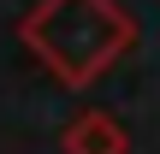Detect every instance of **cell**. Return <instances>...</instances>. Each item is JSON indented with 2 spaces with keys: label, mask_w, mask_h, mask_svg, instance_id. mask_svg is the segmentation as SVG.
I'll use <instances>...</instances> for the list:
<instances>
[{
  "label": "cell",
  "mask_w": 160,
  "mask_h": 154,
  "mask_svg": "<svg viewBox=\"0 0 160 154\" xmlns=\"http://www.w3.org/2000/svg\"><path fill=\"white\" fill-rule=\"evenodd\" d=\"M65 154H125V131L113 113H83L65 125Z\"/></svg>",
  "instance_id": "obj_2"
},
{
  "label": "cell",
  "mask_w": 160,
  "mask_h": 154,
  "mask_svg": "<svg viewBox=\"0 0 160 154\" xmlns=\"http://www.w3.org/2000/svg\"><path fill=\"white\" fill-rule=\"evenodd\" d=\"M131 42L137 30L113 0H42L24 18V47L71 89L95 83Z\"/></svg>",
  "instance_id": "obj_1"
}]
</instances>
